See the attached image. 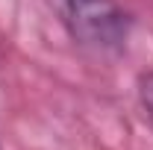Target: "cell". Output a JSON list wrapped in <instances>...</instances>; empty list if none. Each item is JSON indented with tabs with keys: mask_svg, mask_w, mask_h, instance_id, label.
I'll return each instance as SVG.
<instances>
[{
	"mask_svg": "<svg viewBox=\"0 0 153 150\" xmlns=\"http://www.w3.org/2000/svg\"><path fill=\"white\" fill-rule=\"evenodd\" d=\"M65 18L71 36L100 53L121 50L130 30V21L115 0H65Z\"/></svg>",
	"mask_w": 153,
	"mask_h": 150,
	"instance_id": "6da1fadb",
	"label": "cell"
},
{
	"mask_svg": "<svg viewBox=\"0 0 153 150\" xmlns=\"http://www.w3.org/2000/svg\"><path fill=\"white\" fill-rule=\"evenodd\" d=\"M141 103H144V109L153 118V74L141 76Z\"/></svg>",
	"mask_w": 153,
	"mask_h": 150,
	"instance_id": "7a4b0ae2",
	"label": "cell"
}]
</instances>
